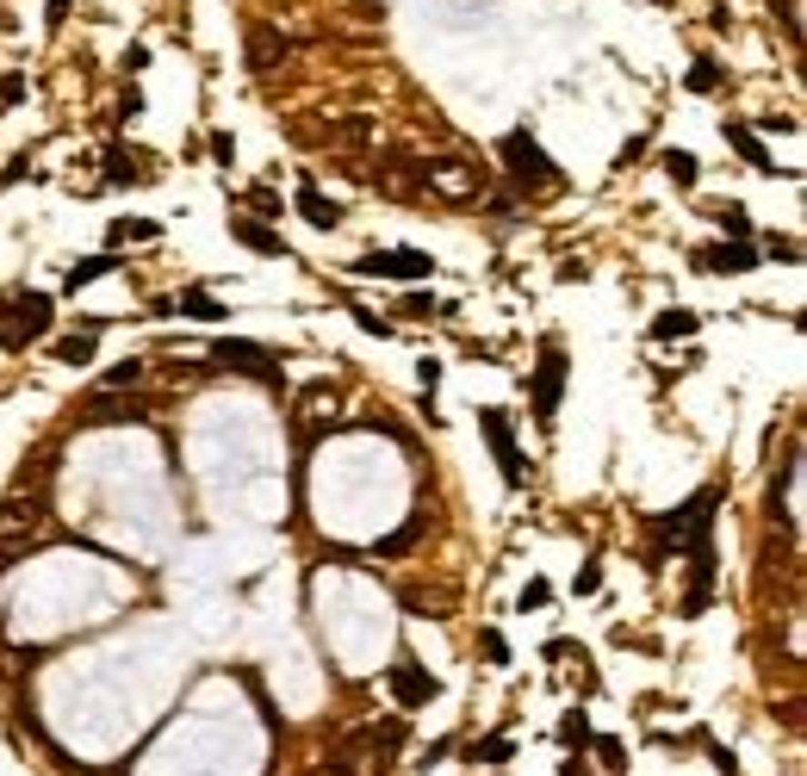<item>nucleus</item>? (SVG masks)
Here are the masks:
<instances>
[{
	"label": "nucleus",
	"instance_id": "6e6552de",
	"mask_svg": "<svg viewBox=\"0 0 807 776\" xmlns=\"http://www.w3.org/2000/svg\"><path fill=\"white\" fill-rule=\"evenodd\" d=\"M391 696H398L404 708H429L435 696H441V683H435L417 659H398V665H391Z\"/></svg>",
	"mask_w": 807,
	"mask_h": 776
},
{
	"label": "nucleus",
	"instance_id": "f704fd0d",
	"mask_svg": "<svg viewBox=\"0 0 807 776\" xmlns=\"http://www.w3.org/2000/svg\"><path fill=\"white\" fill-rule=\"evenodd\" d=\"M417 379H422V404H429V398H435V386H441V360H422Z\"/></svg>",
	"mask_w": 807,
	"mask_h": 776
},
{
	"label": "nucleus",
	"instance_id": "f8f14e48",
	"mask_svg": "<svg viewBox=\"0 0 807 776\" xmlns=\"http://www.w3.org/2000/svg\"><path fill=\"white\" fill-rule=\"evenodd\" d=\"M292 56V37H280V32H267V25H255L248 32V69H274V63H286Z\"/></svg>",
	"mask_w": 807,
	"mask_h": 776
},
{
	"label": "nucleus",
	"instance_id": "4c0bfd02",
	"mask_svg": "<svg viewBox=\"0 0 807 776\" xmlns=\"http://www.w3.org/2000/svg\"><path fill=\"white\" fill-rule=\"evenodd\" d=\"M429 311H435V298H429V292H410V298H404V317H429Z\"/></svg>",
	"mask_w": 807,
	"mask_h": 776
},
{
	"label": "nucleus",
	"instance_id": "72a5a7b5",
	"mask_svg": "<svg viewBox=\"0 0 807 776\" xmlns=\"http://www.w3.org/2000/svg\"><path fill=\"white\" fill-rule=\"evenodd\" d=\"M547 602H553V590H547L540 578H528V584H522V609H547Z\"/></svg>",
	"mask_w": 807,
	"mask_h": 776
},
{
	"label": "nucleus",
	"instance_id": "dca6fc26",
	"mask_svg": "<svg viewBox=\"0 0 807 776\" xmlns=\"http://www.w3.org/2000/svg\"><path fill=\"white\" fill-rule=\"evenodd\" d=\"M87 417H94V423H137L143 398H131V391H125V398H100V404H87Z\"/></svg>",
	"mask_w": 807,
	"mask_h": 776
},
{
	"label": "nucleus",
	"instance_id": "e433bc0d",
	"mask_svg": "<svg viewBox=\"0 0 807 776\" xmlns=\"http://www.w3.org/2000/svg\"><path fill=\"white\" fill-rule=\"evenodd\" d=\"M764 255H782V261H802V243H789V237H771Z\"/></svg>",
	"mask_w": 807,
	"mask_h": 776
},
{
	"label": "nucleus",
	"instance_id": "5701e85b",
	"mask_svg": "<svg viewBox=\"0 0 807 776\" xmlns=\"http://www.w3.org/2000/svg\"><path fill=\"white\" fill-rule=\"evenodd\" d=\"M180 311L199 317V323H224V305H217L211 292H180Z\"/></svg>",
	"mask_w": 807,
	"mask_h": 776
},
{
	"label": "nucleus",
	"instance_id": "ddd939ff",
	"mask_svg": "<svg viewBox=\"0 0 807 776\" xmlns=\"http://www.w3.org/2000/svg\"><path fill=\"white\" fill-rule=\"evenodd\" d=\"M156 237H162L156 217H112L106 224V255H118L125 243H156Z\"/></svg>",
	"mask_w": 807,
	"mask_h": 776
},
{
	"label": "nucleus",
	"instance_id": "6ab92c4d",
	"mask_svg": "<svg viewBox=\"0 0 807 776\" xmlns=\"http://www.w3.org/2000/svg\"><path fill=\"white\" fill-rule=\"evenodd\" d=\"M112 267H118V255H87V261H75L69 274H63V286H69V292H81L87 280H100V274H112Z\"/></svg>",
	"mask_w": 807,
	"mask_h": 776
},
{
	"label": "nucleus",
	"instance_id": "2eb2a0df",
	"mask_svg": "<svg viewBox=\"0 0 807 776\" xmlns=\"http://www.w3.org/2000/svg\"><path fill=\"white\" fill-rule=\"evenodd\" d=\"M298 212L311 217L317 230H336V224H342V206H336V199H323L317 186H298Z\"/></svg>",
	"mask_w": 807,
	"mask_h": 776
},
{
	"label": "nucleus",
	"instance_id": "a19ab883",
	"mask_svg": "<svg viewBox=\"0 0 807 776\" xmlns=\"http://www.w3.org/2000/svg\"><path fill=\"white\" fill-rule=\"evenodd\" d=\"M560 776H584V764H578V758H565V771Z\"/></svg>",
	"mask_w": 807,
	"mask_h": 776
},
{
	"label": "nucleus",
	"instance_id": "7ed1b4c3",
	"mask_svg": "<svg viewBox=\"0 0 807 776\" xmlns=\"http://www.w3.org/2000/svg\"><path fill=\"white\" fill-rule=\"evenodd\" d=\"M422 180H429V193H441V199H479L485 193V168H472L466 156H435V162H422Z\"/></svg>",
	"mask_w": 807,
	"mask_h": 776
},
{
	"label": "nucleus",
	"instance_id": "4468645a",
	"mask_svg": "<svg viewBox=\"0 0 807 776\" xmlns=\"http://www.w3.org/2000/svg\"><path fill=\"white\" fill-rule=\"evenodd\" d=\"M323 417L336 423V386H311L305 398H298V428H305V435H317Z\"/></svg>",
	"mask_w": 807,
	"mask_h": 776
},
{
	"label": "nucleus",
	"instance_id": "f03ea898",
	"mask_svg": "<svg viewBox=\"0 0 807 776\" xmlns=\"http://www.w3.org/2000/svg\"><path fill=\"white\" fill-rule=\"evenodd\" d=\"M714 503H721V491H696L683 509H671V516H659V522H652V540L683 553L690 540H702V534H708V522H714Z\"/></svg>",
	"mask_w": 807,
	"mask_h": 776
},
{
	"label": "nucleus",
	"instance_id": "ea45409f",
	"mask_svg": "<svg viewBox=\"0 0 807 776\" xmlns=\"http://www.w3.org/2000/svg\"><path fill=\"white\" fill-rule=\"evenodd\" d=\"M211 156H217V162H230V156H237V143H230V131H217V137H211Z\"/></svg>",
	"mask_w": 807,
	"mask_h": 776
},
{
	"label": "nucleus",
	"instance_id": "b1692460",
	"mask_svg": "<svg viewBox=\"0 0 807 776\" xmlns=\"http://www.w3.org/2000/svg\"><path fill=\"white\" fill-rule=\"evenodd\" d=\"M590 740H597V733H590V714H584V708H571V714L560 721V745H578V751H584Z\"/></svg>",
	"mask_w": 807,
	"mask_h": 776
},
{
	"label": "nucleus",
	"instance_id": "9b49d317",
	"mask_svg": "<svg viewBox=\"0 0 807 776\" xmlns=\"http://www.w3.org/2000/svg\"><path fill=\"white\" fill-rule=\"evenodd\" d=\"M230 237L243 248H255V255H280L286 261V237L274 230V224H261V217H230Z\"/></svg>",
	"mask_w": 807,
	"mask_h": 776
},
{
	"label": "nucleus",
	"instance_id": "473e14b6",
	"mask_svg": "<svg viewBox=\"0 0 807 776\" xmlns=\"http://www.w3.org/2000/svg\"><path fill=\"white\" fill-rule=\"evenodd\" d=\"M25 100V75H0V106H19Z\"/></svg>",
	"mask_w": 807,
	"mask_h": 776
},
{
	"label": "nucleus",
	"instance_id": "4be33fe9",
	"mask_svg": "<svg viewBox=\"0 0 807 776\" xmlns=\"http://www.w3.org/2000/svg\"><path fill=\"white\" fill-rule=\"evenodd\" d=\"M106 175H112V186H143V168H137V156H125V149H118V143H112V149H106Z\"/></svg>",
	"mask_w": 807,
	"mask_h": 776
},
{
	"label": "nucleus",
	"instance_id": "c756f323",
	"mask_svg": "<svg viewBox=\"0 0 807 776\" xmlns=\"http://www.w3.org/2000/svg\"><path fill=\"white\" fill-rule=\"evenodd\" d=\"M690 87H696V94H714V87H721V69H714V63H696V69H690Z\"/></svg>",
	"mask_w": 807,
	"mask_h": 776
},
{
	"label": "nucleus",
	"instance_id": "a878e982",
	"mask_svg": "<svg viewBox=\"0 0 807 776\" xmlns=\"http://www.w3.org/2000/svg\"><path fill=\"white\" fill-rule=\"evenodd\" d=\"M404 609H435V615H448V609H454V597H448V590H417V584H404Z\"/></svg>",
	"mask_w": 807,
	"mask_h": 776
},
{
	"label": "nucleus",
	"instance_id": "2f4dec72",
	"mask_svg": "<svg viewBox=\"0 0 807 776\" xmlns=\"http://www.w3.org/2000/svg\"><path fill=\"white\" fill-rule=\"evenodd\" d=\"M479 652H485L491 665H503V659H509V646H503V634H497V628H485V634H479Z\"/></svg>",
	"mask_w": 807,
	"mask_h": 776
},
{
	"label": "nucleus",
	"instance_id": "39448f33",
	"mask_svg": "<svg viewBox=\"0 0 807 776\" xmlns=\"http://www.w3.org/2000/svg\"><path fill=\"white\" fill-rule=\"evenodd\" d=\"M211 360L217 367H237V373H248L255 386H280V360L267 348H255V342H217L211 348Z\"/></svg>",
	"mask_w": 807,
	"mask_h": 776
},
{
	"label": "nucleus",
	"instance_id": "58836bf2",
	"mask_svg": "<svg viewBox=\"0 0 807 776\" xmlns=\"http://www.w3.org/2000/svg\"><path fill=\"white\" fill-rule=\"evenodd\" d=\"M248 199H255V212H280V193H267V186H255Z\"/></svg>",
	"mask_w": 807,
	"mask_h": 776
},
{
	"label": "nucleus",
	"instance_id": "412c9836",
	"mask_svg": "<svg viewBox=\"0 0 807 776\" xmlns=\"http://www.w3.org/2000/svg\"><path fill=\"white\" fill-rule=\"evenodd\" d=\"M417 540H422V516H410V522H404L398 534H386V540H379L373 553H379V559H398V553H410Z\"/></svg>",
	"mask_w": 807,
	"mask_h": 776
},
{
	"label": "nucleus",
	"instance_id": "a211bd4d",
	"mask_svg": "<svg viewBox=\"0 0 807 776\" xmlns=\"http://www.w3.org/2000/svg\"><path fill=\"white\" fill-rule=\"evenodd\" d=\"M696 336V311H659L652 317V342H683Z\"/></svg>",
	"mask_w": 807,
	"mask_h": 776
},
{
	"label": "nucleus",
	"instance_id": "bb28decb",
	"mask_svg": "<svg viewBox=\"0 0 807 776\" xmlns=\"http://www.w3.org/2000/svg\"><path fill=\"white\" fill-rule=\"evenodd\" d=\"M665 175L677 180V186H696V156H690V149H665Z\"/></svg>",
	"mask_w": 807,
	"mask_h": 776
},
{
	"label": "nucleus",
	"instance_id": "f257e3e1",
	"mask_svg": "<svg viewBox=\"0 0 807 776\" xmlns=\"http://www.w3.org/2000/svg\"><path fill=\"white\" fill-rule=\"evenodd\" d=\"M50 317H56V305H50L44 292H25V286H19V292H6V298H0V348H6V354H25L37 336L50 329Z\"/></svg>",
	"mask_w": 807,
	"mask_h": 776
},
{
	"label": "nucleus",
	"instance_id": "c9c22d12",
	"mask_svg": "<svg viewBox=\"0 0 807 776\" xmlns=\"http://www.w3.org/2000/svg\"><path fill=\"white\" fill-rule=\"evenodd\" d=\"M597 584H602V565L584 559V571H578V597H597Z\"/></svg>",
	"mask_w": 807,
	"mask_h": 776
},
{
	"label": "nucleus",
	"instance_id": "393cba45",
	"mask_svg": "<svg viewBox=\"0 0 807 776\" xmlns=\"http://www.w3.org/2000/svg\"><path fill=\"white\" fill-rule=\"evenodd\" d=\"M714 217H721L727 243H752V217H745V206H714Z\"/></svg>",
	"mask_w": 807,
	"mask_h": 776
},
{
	"label": "nucleus",
	"instance_id": "0eeeda50",
	"mask_svg": "<svg viewBox=\"0 0 807 776\" xmlns=\"http://www.w3.org/2000/svg\"><path fill=\"white\" fill-rule=\"evenodd\" d=\"M479 423H485V441H491L497 466H503V485H522V479H528V466H522V454H516V435H509V417H503L497 404H485V410H479Z\"/></svg>",
	"mask_w": 807,
	"mask_h": 776
},
{
	"label": "nucleus",
	"instance_id": "9d476101",
	"mask_svg": "<svg viewBox=\"0 0 807 776\" xmlns=\"http://www.w3.org/2000/svg\"><path fill=\"white\" fill-rule=\"evenodd\" d=\"M696 267H702V274H745V267H758V248H752V243H714V248H696Z\"/></svg>",
	"mask_w": 807,
	"mask_h": 776
},
{
	"label": "nucleus",
	"instance_id": "f3484780",
	"mask_svg": "<svg viewBox=\"0 0 807 776\" xmlns=\"http://www.w3.org/2000/svg\"><path fill=\"white\" fill-rule=\"evenodd\" d=\"M94 354H100V329H81V336H63L56 342V360L63 367H87Z\"/></svg>",
	"mask_w": 807,
	"mask_h": 776
},
{
	"label": "nucleus",
	"instance_id": "7c9ffc66",
	"mask_svg": "<svg viewBox=\"0 0 807 776\" xmlns=\"http://www.w3.org/2000/svg\"><path fill=\"white\" fill-rule=\"evenodd\" d=\"M590 745H597V758L609 764V771H621V758H628V745H621V740H609V733H602V740H590Z\"/></svg>",
	"mask_w": 807,
	"mask_h": 776
},
{
	"label": "nucleus",
	"instance_id": "1a4fd4ad",
	"mask_svg": "<svg viewBox=\"0 0 807 776\" xmlns=\"http://www.w3.org/2000/svg\"><path fill=\"white\" fill-rule=\"evenodd\" d=\"M503 162H509L516 175H534V180H560V168L547 162V149L534 143V131H509V137H503Z\"/></svg>",
	"mask_w": 807,
	"mask_h": 776
},
{
	"label": "nucleus",
	"instance_id": "c85d7f7f",
	"mask_svg": "<svg viewBox=\"0 0 807 776\" xmlns=\"http://www.w3.org/2000/svg\"><path fill=\"white\" fill-rule=\"evenodd\" d=\"M472 758H485V764H503V758H509V740H503V733H491V740L472 745Z\"/></svg>",
	"mask_w": 807,
	"mask_h": 776
},
{
	"label": "nucleus",
	"instance_id": "20e7f679",
	"mask_svg": "<svg viewBox=\"0 0 807 776\" xmlns=\"http://www.w3.org/2000/svg\"><path fill=\"white\" fill-rule=\"evenodd\" d=\"M354 274H379V280H429L435 261L422 248H379V255H360Z\"/></svg>",
	"mask_w": 807,
	"mask_h": 776
},
{
	"label": "nucleus",
	"instance_id": "cd10ccee",
	"mask_svg": "<svg viewBox=\"0 0 807 776\" xmlns=\"http://www.w3.org/2000/svg\"><path fill=\"white\" fill-rule=\"evenodd\" d=\"M100 386H112V391H137V386H143V360H118V367L106 373Z\"/></svg>",
	"mask_w": 807,
	"mask_h": 776
},
{
	"label": "nucleus",
	"instance_id": "aec40b11",
	"mask_svg": "<svg viewBox=\"0 0 807 776\" xmlns=\"http://www.w3.org/2000/svg\"><path fill=\"white\" fill-rule=\"evenodd\" d=\"M727 143H733V149L745 156V162H752V168H776V162H771V149H764V143L752 137L745 125H727Z\"/></svg>",
	"mask_w": 807,
	"mask_h": 776
},
{
	"label": "nucleus",
	"instance_id": "423d86ee",
	"mask_svg": "<svg viewBox=\"0 0 807 776\" xmlns=\"http://www.w3.org/2000/svg\"><path fill=\"white\" fill-rule=\"evenodd\" d=\"M560 398H565V354L547 342L540 348V367H534V417L553 423L560 417Z\"/></svg>",
	"mask_w": 807,
	"mask_h": 776
}]
</instances>
